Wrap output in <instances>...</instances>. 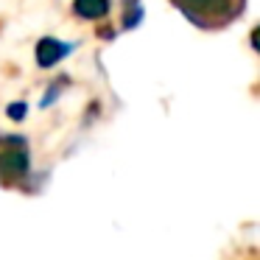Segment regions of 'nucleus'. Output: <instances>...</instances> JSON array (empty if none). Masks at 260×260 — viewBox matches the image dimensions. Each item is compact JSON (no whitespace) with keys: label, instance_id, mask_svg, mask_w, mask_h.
<instances>
[{"label":"nucleus","instance_id":"7ed1b4c3","mask_svg":"<svg viewBox=\"0 0 260 260\" xmlns=\"http://www.w3.org/2000/svg\"><path fill=\"white\" fill-rule=\"evenodd\" d=\"M70 51H73L70 42L53 40V37H42V40L37 42V64H40V68H53V64L62 62Z\"/></svg>","mask_w":260,"mask_h":260},{"label":"nucleus","instance_id":"39448f33","mask_svg":"<svg viewBox=\"0 0 260 260\" xmlns=\"http://www.w3.org/2000/svg\"><path fill=\"white\" fill-rule=\"evenodd\" d=\"M140 20H143V9L137 6L135 0H132L129 6L123 9V28H126V31H129V28H137V23H140Z\"/></svg>","mask_w":260,"mask_h":260},{"label":"nucleus","instance_id":"20e7f679","mask_svg":"<svg viewBox=\"0 0 260 260\" xmlns=\"http://www.w3.org/2000/svg\"><path fill=\"white\" fill-rule=\"evenodd\" d=\"M73 14L81 20H101L109 14V0H73Z\"/></svg>","mask_w":260,"mask_h":260},{"label":"nucleus","instance_id":"f257e3e1","mask_svg":"<svg viewBox=\"0 0 260 260\" xmlns=\"http://www.w3.org/2000/svg\"><path fill=\"white\" fill-rule=\"evenodd\" d=\"M176 6L193 20L202 28H210L213 23H221V20L232 17V3L235 0H174Z\"/></svg>","mask_w":260,"mask_h":260},{"label":"nucleus","instance_id":"f03ea898","mask_svg":"<svg viewBox=\"0 0 260 260\" xmlns=\"http://www.w3.org/2000/svg\"><path fill=\"white\" fill-rule=\"evenodd\" d=\"M6 143V137H3ZM0 171L6 179H20L28 171V151L20 143H6V148H0Z\"/></svg>","mask_w":260,"mask_h":260},{"label":"nucleus","instance_id":"423d86ee","mask_svg":"<svg viewBox=\"0 0 260 260\" xmlns=\"http://www.w3.org/2000/svg\"><path fill=\"white\" fill-rule=\"evenodd\" d=\"M6 115H9V118H12V120H23L25 115H28V107H25L23 101H17V104H9Z\"/></svg>","mask_w":260,"mask_h":260}]
</instances>
